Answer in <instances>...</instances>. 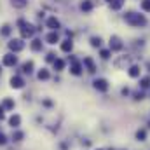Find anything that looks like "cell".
<instances>
[{"instance_id":"6da1fadb","label":"cell","mask_w":150,"mask_h":150,"mask_svg":"<svg viewBox=\"0 0 150 150\" xmlns=\"http://www.w3.org/2000/svg\"><path fill=\"white\" fill-rule=\"evenodd\" d=\"M124 21L129 25V26H133V28H143V26H147V18H145V14H140V12H126V16H124Z\"/></svg>"},{"instance_id":"7a4b0ae2","label":"cell","mask_w":150,"mask_h":150,"mask_svg":"<svg viewBox=\"0 0 150 150\" xmlns=\"http://www.w3.org/2000/svg\"><path fill=\"white\" fill-rule=\"evenodd\" d=\"M18 30H19V35L23 40H26V38H32L35 37V32H37V26L35 25H32V23H28L26 19H18Z\"/></svg>"},{"instance_id":"3957f363","label":"cell","mask_w":150,"mask_h":150,"mask_svg":"<svg viewBox=\"0 0 150 150\" xmlns=\"http://www.w3.org/2000/svg\"><path fill=\"white\" fill-rule=\"evenodd\" d=\"M7 47H9V51L11 52H14V54H18V52H21L25 47H26V44H25V40L19 37V38H11L9 42H7Z\"/></svg>"},{"instance_id":"277c9868","label":"cell","mask_w":150,"mask_h":150,"mask_svg":"<svg viewBox=\"0 0 150 150\" xmlns=\"http://www.w3.org/2000/svg\"><path fill=\"white\" fill-rule=\"evenodd\" d=\"M108 49H110L112 52H119V51H122V49H124L122 38L119 37V35H112L110 40H108Z\"/></svg>"},{"instance_id":"5b68a950","label":"cell","mask_w":150,"mask_h":150,"mask_svg":"<svg viewBox=\"0 0 150 150\" xmlns=\"http://www.w3.org/2000/svg\"><path fill=\"white\" fill-rule=\"evenodd\" d=\"M18 65V56L14 54V52H7V54H4V58H2V67H9V68H12V67H16Z\"/></svg>"},{"instance_id":"8992f818","label":"cell","mask_w":150,"mask_h":150,"mask_svg":"<svg viewBox=\"0 0 150 150\" xmlns=\"http://www.w3.org/2000/svg\"><path fill=\"white\" fill-rule=\"evenodd\" d=\"M45 28H49L51 32H59V28H61V21H59L56 16H49V18L45 19Z\"/></svg>"},{"instance_id":"52a82bcc","label":"cell","mask_w":150,"mask_h":150,"mask_svg":"<svg viewBox=\"0 0 150 150\" xmlns=\"http://www.w3.org/2000/svg\"><path fill=\"white\" fill-rule=\"evenodd\" d=\"M9 84H11L12 89H23L25 87V79L21 75H12L11 80H9Z\"/></svg>"},{"instance_id":"ba28073f","label":"cell","mask_w":150,"mask_h":150,"mask_svg":"<svg viewBox=\"0 0 150 150\" xmlns=\"http://www.w3.org/2000/svg\"><path fill=\"white\" fill-rule=\"evenodd\" d=\"M93 86H94V89L100 91V93H107V91H108V80H107V79H96V80L93 82Z\"/></svg>"},{"instance_id":"9c48e42d","label":"cell","mask_w":150,"mask_h":150,"mask_svg":"<svg viewBox=\"0 0 150 150\" xmlns=\"http://www.w3.org/2000/svg\"><path fill=\"white\" fill-rule=\"evenodd\" d=\"M59 49H61L63 52H72V51H74V40L70 37L65 38V40H61V42H59Z\"/></svg>"},{"instance_id":"30bf717a","label":"cell","mask_w":150,"mask_h":150,"mask_svg":"<svg viewBox=\"0 0 150 150\" xmlns=\"http://www.w3.org/2000/svg\"><path fill=\"white\" fill-rule=\"evenodd\" d=\"M42 47H44L42 38H37V37L32 38V42H30V51H32V52H40V51H42Z\"/></svg>"},{"instance_id":"8fae6325","label":"cell","mask_w":150,"mask_h":150,"mask_svg":"<svg viewBox=\"0 0 150 150\" xmlns=\"http://www.w3.org/2000/svg\"><path fill=\"white\" fill-rule=\"evenodd\" d=\"M44 40H45L47 44H51V45H54V44L61 42V38H59V33H58V32H49V33L44 37Z\"/></svg>"},{"instance_id":"7c38bea8","label":"cell","mask_w":150,"mask_h":150,"mask_svg":"<svg viewBox=\"0 0 150 150\" xmlns=\"http://www.w3.org/2000/svg\"><path fill=\"white\" fill-rule=\"evenodd\" d=\"M70 74L75 75V77H79V75H82V63H79L75 58H72V67H70Z\"/></svg>"},{"instance_id":"4fadbf2b","label":"cell","mask_w":150,"mask_h":150,"mask_svg":"<svg viewBox=\"0 0 150 150\" xmlns=\"http://www.w3.org/2000/svg\"><path fill=\"white\" fill-rule=\"evenodd\" d=\"M82 67H86L89 74H94V72H96V65H94L93 58H89V56H86V58H84V61H82Z\"/></svg>"},{"instance_id":"5bb4252c","label":"cell","mask_w":150,"mask_h":150,"mask_svg":"<svg viewBox=\"0 0 150 150\" xmlns=\"http://www.w3.org/2000/svg\"><path fill=\"white\" fill-rule=\"evenodd\" d=\"M9 126H11L12 129H18V127L21 126V115H18V113H12V115L9 117Z\"/></svg>"},{"instance_id":"9a60e30c","label":"cell","mask_w":150,"mask_h":150,"mask_svg":"<svg viewBox=\"0 0 150 150\" xmlns=\"http://www.w3.org/2000/svg\"><path fill=\"white\" fill-rule=\"evenodd\" d=\"M140 74H142L140 65H131V67H129V70H127V75H129L131 79H140Z\"/></svg>"},{"instance_id":"2e32d148","label":"cell","mask_w":150,"mask_h":150,"mask_svg":"<svg viewBox=\"0 0 150 150\" xmlns=\"http://www.w3.org/2000/svg\"><path fill=\"white\" fill-rule=\"evenodd\" d=\"M12 25H9V23H4L2 26H0V37H11V33H12Z\"/></svg>"},{"instance_id":"e0dca14e","label":"cell","mask_w":150,"mask_h":150,"mask_svg":"<svg viewBox=\"0 0 150 150\" xmlns=\"http://www.w3.org/2000/svg\"><path fill=\"white\" fill-rule=\"evenodd\" d=\"M11 5L18 11H23L28 7V0H11Z\"/></svg>"},{"instance_id":"ac0fdd59","label":"cell","mask_w":150,"mask_h":150,"mask_svg":"<svg viewBox=\"0 0 150 150\" xmlns=\"http://www.w3.org/2000/svg\"><path fill=\"white\" fill-rule=\"evenodd\" d=\"M52 67H54V70H56V72H63V70H65V67H67V63H65V59L56 58V59L52 61Z\"/></svg>"},{"instance_id":"d6986e66","label":"cell","mask_w":150,"mask_h":150,"mask_svg":"<svg viewBox=\"0 0 150 150\" xmlns=\"http://www.w3.org/2000/svg\"><path fill=\"white\" fill-rule=\"evenodd\" d=\"M93 7H94V5H93L91 0H82V2H80V11H82V12H91Z\"/></svg>"},{"instance_id":"ffe728a7","label":"cell","mask_w":150,"mask_h":150,"mask_svg":"<svg viewBox=\"0 0 150 150\" xmlns=\"http://www.w3.org/2000/svg\"><path fill=\"white\" fill-rule=\"evenodd\" d=\"M108 4H110V9H112V11H120L122 5L126 4V0H110Z\"/></svg>"},{"instance_id":"44dd1931","label":"cell","mask_w":150,"mask_h":150,"mask_svg":"<svg viewBox=\"0 0 150 150\" xmlns=\"http://www.w3.org/2000/svg\"><path fill=\"white\" fill-rule=\"evenodd\" d=\"M2 107H4V110H12V108H14V100H11V98H4Z\"/></svg>"},{"instance_id":"7402d4cb","label":"cell","mask_w":150,"mask_h":150,"mask_svg":"<svg viewBox=\"0 0 150 150\" xmlns=\"http://www.w3.org/2000/svg\"><path fill=\"white\" fill-rule=\"evenodd\" d=\"M51 77V74H49V70L47 68H42V70H38V74H37V79L38 80H47Z\"/></svg>"},{"instance_id":"603a6c76","label":"cell","mask_w":150,"mask_h":150,"mask_svg":"<svg viewBox=\"0 0 150 150\" xmlns=\"http://www.w3.org/2000/svg\"><path fill=\"white\" fill-rule=\"evenodd\" d=\"M33 67H35V63L30 59V61L23 63V72H25V74H32V72H33Z\"/></svg>"},{"instance_id":"cb8c5ba5","label":"cell","mask_w":150,"mask_h":150,"mask_svg":"<svg viewBox=\"0 0 150 150\" xmlns=\"http://www.w3.org/2000/svg\"><path fill=\"white\" fill-rule=\"evenodd\" d=\"M89 42H91V45H93L94 49H100V47H101V44H103L101 37H96V35H94V37H91V40H89Z\"/></svg>"},{"instance_id":"d4e9b609","label":"cell","mask_w":150,"mask_h":150,"mask_svg":"<svg viewBox=\"0 0 150 150\" xmlns=\"http://www.w3.org/2000/svg\"><path fill=\"white\" fill-rule=\"evenodd\" d=\"M140 86H142L143 89L150 87V77H149V75H147V77H142V79H140Z\"/></svg>"},{"instance_id":"484cf974","label":"cell","mask_w":150,"mask_h":150,"mask_svg":"<svg viewBox=\"0 0 150 150\" xmlns=\"http://www.w3.org/2000/svg\"><path fill=\"white\" fill-rule=\"evenodd\" d=\"M140 9H142L143 12H150V0H142Z\"/></svg>"},{"instance_id":"4316f807","label":"cell","mask_w":150,"mask_h":150,"mask_svg":"<svg viewBox=\"0 0 150 150\" xmlns=\"http://www.w3.org/2000/svg\"><path fill=\"white\" fill-rule=\"evenodd\" d=\"M136 138H138L140 142H145V138H147V131H145V129H138V131H136Z\"/></svg>"},{"instance_id":"83f0119b","label":"cell","mask_w":150,"mask_h":150,"mask_svg":"<svg viewBox=\"0 0 150 150\" xmlns=\"http://www.w3.org/2000/svg\"><path fill=\"white\" fill-rule=\"evenodd\" d=\"M25 138V133L23 131H16V133H12V140L14 142H21Z\"/></svg>"},{"instance_id":"f1b7e54d","label":"cell","mask_w":150,"mask_h":150,"mask_svg":"<svg viewBox=\"0 0 150 150\" xmlns=\"http://www.w3.org/2000/svg\"><path fill=\"white\" fill-rule=\"evenodd\" d=\"M110 54H112V51H110V49H101V51H100V56H101L103 59H108V58H110Z\"/></svg>"},{"instance_id":"f546056e","label":"cell","mask_w":150,"mask_h":150,"mask_svg":"<svg viewBox=\"0 0 150 150\" xmlns=\"http://www.w3.org/2000/svg\"><path fill=\"white\" fill-rule=\"evenodd\" d=\"M54 59H56V54H54V52H49V54L45 56V61H47V63H52Z\"/></svg>"},{"instance_id":"4dcf8cb0","label":"cell","mask_w":150,"mask_h":150,"mask_svg":"<svg viewBox=\"0 0 150 150\" xmlns=\"http://www.w3.org/2000/svg\"><path fill=\"white\" fill-rule=\"evenodd\" d=\"M7 143V136L4 133H0V145H5Z\"/></svg>"},{"instance_id":"1f68e13d","label":"cell","mask_w":150,"mask_h":150,"mask_svg":"<svg viewBox=\"0 0 150 150\" xmlns=\"http://www.w3.org/2000/svg\"><path fill=\"white\" fill-rule=\"evenodd\" d=\"M5 110H4V107H2V105H0V120H2V119H5Z\"/></svg>"},{"instance_id":"d6a6232c","label":"cell","mask_w":150,"mask_h":150,"mask_svg":"<svg viewBox=\"0 0 150 150\" xmlns=\"http://www.w3.org/2000/svg\"><path fill=\"white\" fill-rule=\"evenodd\" d=\"M134 100H143V94H142V93H136V94H134Z\"/></svg>"},{"instance_id":"836d02e7","label":"cell","mask_w":150,"mask_h":150,"mask_svg":"<svg viewBox=\"0 0 150 150\" xmlns=\"http://www.w3.org/2000/svg\"><path fill=\"white\" fill-rule=\"evenodd\" d=\"M122 94H124V96H126V94H129V89H127V87H124V89H122Z\"/></svg>"},{"instance_id":"e575fe53","label":"cell","mask_w":150,"mask_h":150,"mask_svg":"<svg viewBox=\"0 0 150 150\" xmlns=\"http://www.w3.org/2000/svg\"><path fill=\"white\" fill-rule=\"evenodd\" d=\"M0 74H2V65H0Z\"/></svg>"},{"instance_id":"d590c367","label":"cell","mask_w":150,"mask_h":150,"mask_svg":"<svg viewBox=\"0 0 150 150\" xmlns=\"http://www.w3.org/2000/svg\"><path fill=\"white\" fill-rule=\"evenodd\" d=\"M105 2H110V0H105Z\"/></svg>"},{"instance_id":"8d00e7d4","label":"cell","mask_w":150,"mask_h":150,"mask_svg":"<svg viewBox=\"0 0 150 150\" xmlns=\"http://www.w3.org/2000/svg\"><path fill=\"white\" fill-rule=\"evenodd\" d=\"M98 150H101V149H98Z\"/></svg>"}]
</instances>
